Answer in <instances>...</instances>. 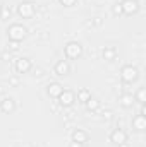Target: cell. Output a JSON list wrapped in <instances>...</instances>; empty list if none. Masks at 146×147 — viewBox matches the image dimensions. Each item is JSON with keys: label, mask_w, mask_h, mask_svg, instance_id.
Instances as JSON below:
<instances>
[{"label": "cell", "mask_w": 146, "mask_h": 147, "mask_svg": "<svg viewBox=\"0 0 146 147\" xmlns=\"http://www.w3.org/2000/svg\"><path fill=\"white\" fill-rule=\"evenodd\" d=\"M120 79H122L126 84H132V82H136V80L139 79V72H138V69L132 67V65H124V67L120 69Z\"/></svg>", "instance_id": "cell-1"}, {"label": "cell", "mask_w": 146, "mask_h": 147, "mask_svg": "<svg viewBox=\"0 0 146 147\" xmlns=\"http://www.w3.org/2000/svg\"><path fill=\"white\" fill-rule=\"evenodd\" d=\"M7 33H9V39L10 41H19L21 43L26 38V34H28V29L24 26H21V24H12Z\"/></svg>", "instance_id": "cell-2"}, {"label": "cell", "mask_w": 146, "mask_h": 147, "mask_svg": "<svg viewBox=\"0 0 146 147\" xmlns=\"http://www.w3.org/2000/svg\"><path fill=\"white\" fill-rule=\"evenodd\" d=\"M65 57L67 58H79L81 57V53H83V46L77 43V41H71V43H67L65 45Z\"/></svg>", "instance_id": "cell-3"}, {"label": "cell", "mask_w": 146, "mask_h": 147, "mask_svg": "<svg viewBox=\"0 0 146 147\" xmlns=\"http://www.w3.org/2000/svg\"><path fill=\"white\" fill-rule=\"evenodd\" d=\"M17 14L24 19H29L35 16V3L33 2H21L17 5Z\"/></svg>", "instance_id": "cell-4"}, {"label": "cell", "mask_w": 146, "mask_h": 147, "mask_svg": "<svg viewBox=\"0 0 146 147\" xmlns=\"http://www.w3.org/2000/svg\"><path fill=\"white\" fill-rule=\"evenodd\" d=\"M120 7H122V14H126V16H134V14H138V10H139V2H138V0H122V2H120Z\"/></svg>", "instance_id": "cell-5"}, {"label": "cell", "mask_w": 146, "mask_h": 147, "mask_svg": "<svg viewBox=\"0 0 146 147\" xmlns=\"http://www.w3.org/2000/svg\"><path fill=\"white\" fill-rule=\"evenodd\" d=\"M57 99H59L60 106L67 108V106H71V105H72L74 101H76V94H74L72 91H67V89H64V91L60 92V96H59Z\"/></svg>", "instance_id": "cell-6"}, {"label": "cell", "mask_w": 146, "mask_h": 147, "mask_svg": "<svg viewBox=\"0 0 146 147\" xmlns=\"http://www.w3.org/2000/svg\"><path fill=\"white\" fill-rule=\"evenodd\" d=\"M31 69H33V63H31V60H29V58L21 57V58H17V60H16V70H17L19 74H28Z\"/></svg>", "instance_id": "cell-7"}, {"label": "cell", "mask_w": 146, "mask_h": 147, "mask_svg": "<svg viewBox=\"0 0 146 147\" xmlns=\"http://www.w3.org/2000/svg\"><path fill=\"white\" fill-rule=\"evenodd\" d=\"M127 140V134L122 130V128H117L110 134V142L112 144H117V146H124Z\"/></svg>", "instance_id": "cell-8"}, {"label": "cell", "mask_w": 146, "mask_h": 147, "mask_svg": "<svg viewBox=\"0 0 146 147\" xmlns=\"http://www.w3.org/2000/svg\"><path fill=\"white\" fill-rule=\"evenodd\" d=\"M0 110L3 111V113H12V111L16 110V101L12 99V98H3L2 101H0Z\"/></svg>", "instance_id": "cell-9"}, {"label": "cell", "mask_w": 146, "mask_h": 147, "mask_svg": "<svg viewBox=\"0 0 146 147\" xmlns=\"http://www.w3.org/2000/svg\"><path fill=\"white\" fill-rule=\"evenodd\" d=\"M69 72H71V65H69L65 60H60V62L55 63V74H57V75L64 77V75H69Z\"/></svg>", "instance_id": "cell-10"}, {"label": "cell", "mask_w": 146, "mask_h": 147, "mask_svg": "<svg viewBox=\"0 0 146 147\" xmlns=\"http://www.w3.org/2000/svg\"><path fill=\"white\" fill-rule=\"evenodd\" d=\"M132 128L138 130V132L146 130V118L143 116V115H136V116L132 118Z\"/></svg>", "instance_id": "cell-11"}, {"label": "cell", "mask_w": 146, "mask_h": 147, "mask_svg": "<svg viewBox=\"0 0 146 147\" xmlns=\"http://www.w3.org/2000/svg\"><path fill=\"white\" fill-rule=\"evenodd\" d=\"M62 91H64L62 84H59V82H50L48 84V96L50 98H59Z\"/></svg>", "instance_id": "cell-12"}, {"label": "cell", "mask_w": 146, "mask_h": 147, "mask_svg": "<svg viewBox=\"0 0 146 147\" xmlns=\"http://www.w3.org/2000/svg\"><path fill=\"white\" fill-rule=\"evenodd\" d=\"M72 142H77V144H86L88 142V134L81 128L74 130L72 132Z\"/></svg>", "instance_id": "cell-13"}, {"label": "cell", "mask_w": 146, "mask_h": 147, "mask_svg": "<svg viewBox=\"0 0 146 147\" xmlns=\"http://www.w3.org/2000/svg\"><path fill=\"white\" fill-rule=\"evenodd\" d=\"M119 103H120V106H124V108H132V105H134V96L132 94H122L120 98H119Z\"/></svg>", "instance_id": "cell-14"}, {"label": "cell", "mask_w": 146, "mask_h": 147, "mask_svg": "<svg viewBox=\"0 0 146 147\" xmlns=\"http://www.w3.org/2000/svg\"><path fill=\"white\" fill-rule=\"evenodd\" d=\"M102 55H103V60H107V62H113L115 57H117V51H115V48H112V46H105L103 51H102Z\"/></svg>", "instance_id": "cell-15"}, {"label": "cell", "mask_w": 146, "mask_h": 147, "mask_svg": "<svg viewBox=\"0 0 146 147\" xmlns=\"http://www.w3.org/2000/svg\"><path fill=\"white\" fill-rule=\"evenodd\" d=\"M89 98H91V92H89L88 89H79V91H77V101L86 103Z\"/></svg>", "instance_id": "cell-16"}, {"label": "cell", "mask_w": 146, "mask_h": 147, "mask_svg": "<svg viewBox=\"0 0 146 147\" xmlns=\"http://www.w3.org/2000/svg\"><path fill=\"white\" fill-rule=\"evenodd\" d=\"M134 101H138L139 105H145V103H146V91H145V87H139V89H138Z\"/></svg>", "instance_id": "cell-17"}, {"label": "cell", "mask_w": 146, "mask_h": 147, "mask_svg": "<svg viewBox=\"0 0 146 147\" xmlns=\"http://www.w3.org/2000/svg\"><path fill=\"white\" fill-rule=\"evenodd\" d=\"M84 105H86V108H88L89 111H95V110H98V108H100V101H98V99H95V98H89Z\"/></svg>", "instance_id": "cell-18"}, {"label": "cell", "mask_w": 146, "mask_h": 147, "mask_svg": "<svg viewBox=\"0 0 146 147\" xmlns=\"http://www.w3.org/2000/svg\"><path fill=\"white\" fill-rule=\"evenodd\" d=\"M19 45H21L19 41H10V39H9L7 50H9V51H17V50H19Z\"/></svg>", "instance_id": "cell-19"}, {"label": "cell", "mask_w": 146, "mask_h": 147, "mask_svg": "<svg viewBox=\"0 0 146 147\" xmlns=\"http://www.w3.org/2000/svg\"><path fill=\"white\" fill-rule=\"evenodd\" d=\"M9 17H10V9L3 5V7H2V10H0V19H3V21H5V19H9Z\"/></svg>", "instance_id": "cell-20"}, {"label": "cell", "mask_w": 146, "mask_h": 147, "mask_svg": "<svg viewBox=\"0 0 146 147\" xmlns=\"http://www.w3.org/2000/svg\"><path fill=\"white\" fill-rule=\"evenodd\" d=\"M112 12H113V16H122V7H120V3H113Z\"/></svg>", "instance_id": "cell-21"}, {"label": "cell", "mask_w": 146, "mask_h": 147, "mask_svg": "<svg viewBox=\"0 0 146 147\" xmlns=\"http://www.w3.org/2000/svg\"><path fill=\"white\" fill-rule=\"evenodd\" d=\"M59 2H60L64 7H72V5H76L77 0H59Z\"/></svg>", "instance_id": "cell-22"}, {"label": "cell", "mask_w": 146, "mask_h": 147, "mask_svg": "<svg viewBox=\"0 0 146 147\" xmlns=\"http://www.w3.org/2000/svg\"><path fill=\"white\" fill-rule=\"evenodd\" d=\"M9 84H10V86H19V79H17V77H10V79H9Z\"/></svg>", "instance_id": "cell-23"}, {"label": "cell", "mask_w": 146, "mask_h": 147, "mask_svg": "<svg viewBox=\"0 0 146 147\" xmlns=\"http://www.w3.org/2000/svg\"><path fill=\"white\" fill-rule=\"evenodd\" d=\"M2 60H5V62H7V60H10V51H9V53H7V51H5V53H2Z\"/></svg>", "instance_id": "cell-24"}, {"label": "cell", "mask_w": 146, "mask_h": 147, "mask_svg": "<svg viewBox=\"0 0 146 147\" xmlns=\"http://www.w3.org/2000/svg\"><path fill=\"white\" fill-rule=\"evenodd\" d=\"M91 22H93L95 26H102V19H100V17H95V21H91Z\"/></svg>", "instance_id": "cell-25"}, {"label": "cell", "mask_w": 146, "mask_h": 147, "mask_svg": "<svg viewBox=\"0 0 146 147\" xmlns=\"http://www.w3.org/2000/svg\"><path fill=\"white\" fill-rule=\"evenodd\" d=\"M103 116H105V118H110V116H112V111H103Z\"/></svg>", "instance_id": "cell-26"}, {"label": "cell", "mask_w": 146, "mask_h": 147, "mask_svg": "<svg viewBox=\"0 0 146 147\" xmlns=\"http://www.w3.org/2000/svg\"><path fill=\"white\" fill-rule=\"evenodd\" d=\"M139 115H143V116L146 115V108H145V105H141V113H139Z\"/></svg>", "instance_id": "cell-27"}, {"label": "cell", "mask_w": 146, "mask_h": 147, "mask_svg": "<svg viewBox=\"0 0 146 147\" xmlns=\"http://www.w3.org/2000/svg\"><path fill=\"white\" fill-rule=\"evenodd\" d=\"M35 75H36V77H40V75H41V69H36V70H35Z\"/></svg>", "instance_id": "cell-28"}, {"label": "cell", "mask_w": 146, "mask_h": 147, "mask_svg": "<svg viewBox=\"0 0 146 147\" xmlns=\"http://www.w3.org/2000/svg\"><path fill=\"white\" fill-rule=\"evenodd\" d=\"M3 92H5V87H3V86H0V96H3Z\"/></svg>", "instance_id": "cell-29"}, {"label": "cell", "mask_w": 146, "mask_h": 147, "mask_svg": "<svg viewBox=\"0 0 146 147\" xmlns=\"http://www.w3.org/2000/svg\"><path fill=\"white\" fill-rule=\"evenodd\" d=\"M83 146V144H77V142H72V144H71V147H81Z\"/></svg>", "instance_id": "cell-30"}, {"label": "cell", "mask_w": 146, "mask_h": 147, "mask_svg": "<svg viewBox=\"0 0 146 147\" xmlns=\"http://www.w3.org/2000/svg\"><path fill=\"white\" fill-rule=\"evenodd\" d=\"M2 7H3V3H2V0H0V10H2Z\"/></svg>", "instance_id": "cell-31"}]
</instances>
